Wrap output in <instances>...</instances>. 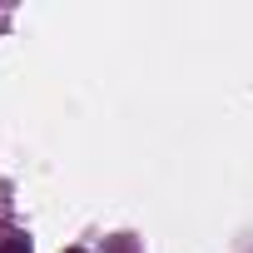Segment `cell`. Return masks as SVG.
<instances>
[{"label":"cell","mask_w":253,"mask_h":253,"mask_svg":"<svg viewBox=\"0 0 253 253\" xmlns=\"http://www.w3.org/2000/svg\"><path fill=\"white\" fill-rule=\"evenodd\" d=\"M65 253H84V248H65Z\"/></svg>","instance_id":"3"},{"label":"cell","mask_w":253,"mask_h":253,"mask_svg":"<svg viewBox=\"0 0 253 253\" xmlns=\"http://www.w3.org/2000/svg\"><path fill=\"white\" fill-rule=\"evenodd\" d=\"M0 253H30V238L25 233H5L0 238Z\"/></svg>","instance_id":"1"},{"label":"cell","mask_w":253,"mask_h":253,"mask_svg":"<svg viewBox=\"0 0 253 253\" xmlns=\"http://www.w3.org/2000/svg\"><path fill=\"white\" fill-rule=\"evenodd\" d=\"M104 253H139L129 233H119V238H104Z\"/></svg>","instance_id":"2"}]
</instances>
